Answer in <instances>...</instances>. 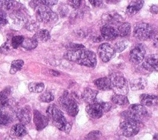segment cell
I'll list each match as a JSON object with an SVG mask.
<instances>
[{
  "mask_svg": "<svg viewBox=\"0 0 158 140\" xmlns=\"http://www.w3.org/2000/svg\"><path fill=\"white\" fill-rule=\"evenodd\" d=\"M46 113L52 123L60 130L70 133L71 125L67 121L63 112L55 104H51L47 108Z\"/></svg>",
  "mask_w": 158,
  "mask_h": 140,
  "instance_id": "obj_1",
  "label": "cell"
},
{
  "mask_svg": "<svg viewBox=\"0 0 158 140\" xmlns=\"http://www.w3.org/2000/svg\"><path fill=\"white\" fill-rule=\"evenodd\" d=\"M148 115V111L142 104H132L128 109L123 111L121 116L127 120H131L136 122H140L143 118Z\"/></svg>",
  "mask_w": 158,
  "mask_h": 140,
  "instance_id": "obj_2",
  "label": "cell"
},
{
  "mask_svg": "<svg viewBox=\"0 0 158 140\" xmlns=\"http://www.w3.org/2000/svg\"><path fill=\"white\" fill-rule=\"evenodd\" d=\"M59 106L69 115L75 117L78 112V106L76 103L74 97L69 94L68 91H65L62 96L58 99Z\"/></svg>",
  "mask_w": 158,
  "mask_h": 140,
  "instance_id": "obj_3",
  "label": "cell"
},
{
  "mask_svg": "<svg viewBox=\"0 0 158 140\" xmlns=\"http://www.w3.org/2000/svg\"><path fill=\"white\" fill-rule=\"evenodd\" d=\"M111 83V89L115 94H126L128 91L127 83L124 76L119 72L112 73L109 76Z\"/></svg>",
  "mask_w": 158,
  "mask_h": 140,
  "instance_id": "obj_4",
  "label": "cell"
},
{
  "mask_svg": "<svg viewBox=\"0 0 158 140\" xmlns=\"http://www.w3.org/2000/svg\"><path fill=\"white\" fill-rule=\"evenodd\" d=\"M155 33L152 27L146 23L136 24L133 29V36L138 39L144 41L152 38Z\"/></svg>",
  "mask_w": 158,
  "mask_h": 140,
  "instance_id": "obj_5",
  "label": "cell"
},
{
  "mask_svg": "<svg viewBox=\"0 0 158 140\" xmlns=\"http://www.w3.org/2000/svg\"><path fill=\"white\" fill-rule=\"evenodd\" d=\"M35 15L38 21L47 23L57 19L56 14L49 7V6L41 4L38 5L35 9Z\"/></svg>",
  "mask_w": 158,
  "mask_h": 140,
  "instance_id": "obj_6",
  "label": "cell"
},
{
  "mask_svg": "<svg viewBox=\"0 0 158 140\" xmlns=\"http://www.w3.org/2000/svg\"><path fill=\"white\" fill-rule=\"evenodd\" d=\"M76 62L81 65L94 68L97 62L96 54L91 51L83 48L80 51L78 60Z\"/></svg>",
  "mask_w": 158,
  "mask_h": 140,
  "instance_id": "obj_7",
  "label": "cell"
},
{
  "mask_svg": "<svg viewBox=\"0 0 158 140\" xmlns=\"http://www.w3.org/2000/svg\"><path fill=\"white\" fill-rule=\"evenodd\" d=\"M120 129L124 136L130 138L138 134L139 126L138 122L125 120L120 124Z\"/></svg>",
  "mask_w": 158,
  "mask_h": 140,
  "instance_id": "obj_8",
  "label": "cell"
},
{
  "mask_svg": "<svg viewBox=\"0 0 158 140\" xmlns=\"http://www.w3.org/2000/svg\"><path fill=\"white\" fill-rule=\"evenodd\" d=\"M98 53L104 62H107L115 56V50L114 46L109 43H105L99 45L98 49Z\"/></svg>",
  "mask_w": 158,
  "mask_h": 140,
  "instance_id": "obj_9",
  "label": "cell"
},
{
  "mask_svg": "<svg viewBox=\"0 0 158 140\" xmlns=\"http://www.w3.org/2000/svg\"><path fill=\"white\" fill-rule=\"evenodd\" d=\"M146 50L144 46L142 44L136 45L130 52V60L135 64L138 65L143 62Z\"/></svg>",
  "mask_w": 158,
  "mask_h": 140,
  "instance_id": "obj_10",
  "label": "cell"
},
{
  "mask_svg": "<svg viewBox=\"0 0 158 140\" xmlns=\"http://www.w3.org/2000/svg\"><path fill=\"white\" fill-rule=\"evenodd\" d=\"M86 111L87 113L93 118H99L104 114V112L102 105V102H94L88 104L86 107Z\"/></svg>",
  "mask_w": 158,
  "mask_h": 140,
  "instance_id": "obj_11",
  "label": "cell"
},
{
  "mask_svg": "<svg viewBox=\"0 0 158 140\" xmlns=\"http://www.w3.org/2000/svg\"><path fill=\"white\" fill-rule=\"evenodd\" d=\"M142 64L143 68L148 71H157L158 69V55L157 54L147 56Z\"/></svg>",
  "mask_w": 158,
  "mask_h": 140,
  "instance_id": "obj_12",
  "label": "cell"
},
{
  "mask_svg": "<svg viewBox=\"0 0 158 140\" xmlns=\"http://www.w3.org/2000/svg\"><path fill=\"white\" fill-rule=\"evenodd\" d=\"M101 34L102 38L106 40H114L118 36L117 30L109 24L104 25L101 28Z\"/></svg>",
  "mask_w": 158,
  "mask_h": 140,
  "instance_id": "obj_13",
  "label": "cell"
},
{
  "mask_svg": "<svg viewBox=\"0 0 158 140\" xmlns=\"http://www.w3.org/2000/svg\"><path fill=\"white\" fill-rule=\"evenodd\" d=\"M17 117L20 122L23 125L28 124L31 118V109L28 106L20 108L17 112Z\"/></svg>",
  "mask_w": 158,
  "mask_h": 140,
  "instance_id": "obj_14",
  "label": "cell"
},
{
  "mask_svg": "<svg viewBox=\"0 0 158 140\" xmlns=\"http://www.w3.org/2000/svg\"><path fill=\"white\" fill-rule=\"evenodd\" d=\"M33 122L37 130L40 131L44 128L48 124V119L38 110L33 112Z\"/></svg>",
  "mask_w": 158,
  "mask_h": 140,
  "instance_id": "obj_15",
  "label": "cell"
},
{
  "mask_svg": "<svg viewBox=\"0 0 158 140\" xmlns=\"http://www.w3.org/2000/svg\"><path fill=\"white\" fill-rule=\"evenodd\" d=\"M12 119L13 115L9 110V107H0V125L7 126L12 122Z\"/></svg>",
  "mask_w": 158,
  "mask_h": 140,
  "instance_id": "obj_16",
  "label": "cell"
},
{
  "mask_svg": "<svg viewBox=\"0 0 158 140\" xmlns=\"http://www.w3.org/2000/svg\"><path fill=\"white\" fill-rule=\"evenodd\" d=\"M98 94V91L91 88H85L81 94V99L87 104L94 102Z\"/></svg>",
  "mask_w": 158,
  "mask_h": 140,
  "instance_id": "obj_17",
  "label": "cell"
},
{
  "mask_svg": "<svg viewBox=\"0 0 158 140\" xmlns=\"http://www.w3.org/2000/svg\"><path fill=\"white\" fill-rule=\"evenodd\" d=\"M143 0H133L127 7L126 12L128 15H134L143 7Z\"/></svg>",
  "mask_w": 158,
  "mask_h": 140,
  "instance_id": "obj_18",
  "label": "cell"
},
{
  "mask_svg": "<svg viewBox=\"0 0 158 140\" xmlns=\"http://www.w3.org/2000/svg\"><path fill=\"white\" fill-rule=\"evenodd\" d=\"M140 102L142 105L152 107L154 105H156L158 103L157 96L155 95L148 94H143L139 97Z\"/></svg>",
  "mask_w": 158,
  "mask_h": 140,
  "instance_id": "obj_19",
  "label": "cell"
},
{
  "mask_svg": "<svg viewBox=\"0 0 158 140\" xmlns=\"http://www.w3.org/2000/svg\"><path fill=\"white\" fill-rule=\"evenodd\" d=\"M95 85L100 90L107 91L111 89V83L109 77H102L94 81Z\"/></svg>",
  "mask_w": 158,
  "mask_h": 140,
  "instance_id": "obj_20",
  "label": "cell"
},
{
  "mask_svg": "<svg viewBox=\"0 0 158 140\" xmlns=\"http://www.w3.org/2000/svg\"><path fill=\"white\" fill-rule=\"evenodd\" d=\"M18 6V3L14 0H0V10L5 12L13 11Z\"/></svg>",
  "mask_w": 158,
  "mask_h": 140,
  "instance_id": "obj_21",
  "label": "cell"
},
{
  "mask_svg": "<svg viewBox=\"0 0 158 140\" xmlns=\"http://www.w3.org/2000/svg\"><path fill=\"white\" fill-rule=\"evenodd\" d=\"M10 133L13 136L21 138L27 133V130L23 124L17 123L12 126L10 130Z\"/></svg>",
  "mask_w": 158,
  "mask_h": 140,
  "instance_id": "obj_22",
  "label": "cell"
},
{
  "mask_svg": "<svg viewBox=\"0 0 158 140\" xmlns=\"http://www.w3.org/2000/svg\"><path fill=\"white\" fill-rule=\"evenodd\" d=\"M10 95V88H6L0 92V107H9L10 104V99L9 96Z\"/></svg>",
  "mask_w": 158,
  "mask_h": 140,
  "instance_id": "obj_23",
  "label": "cell"
},
{
  "mask_svg": "<svg viewBox=\"0 0 158 140\" xmlns=\"http://www.w3.org/2000/svg\"><path fill=\"white\" fill-rule=\"evenodd\" d=\"M147 84V81L143 78H138L133 79L130 81V88L133 91L141 90L144 89Z\"/></svg>",
  "mask_w": 158,
  "mask_h": 140,
  "instance_id": "obj_24",
  "label": "cell"
},
{
  "mask_svg": "<svg viewBox=\"0 0 158 140\" xmlns=\"http://www.w3.org/2000/svg\"><path fill=\"white\" fill-rule=\"evenodd\" d=\"M102 20L107 23V24L110 23H118L122 20V17L119 14L116 12H111L105 14L102 16Z\"/></svg>",
  "mask_w": 158,
  "mask_h": 140,
  "instance_id": "obj_25",
  "label": "cell"
},
{
  "mask_svg": "<svg viewBox=\"0 0 158 140\" xmlns=\"http://www.w3.org/2000/svg\"><path fill=\"white\" fill-rule=\"evenodd\" d=\"M117 32L118 36L122 37L126 36L130 33L131 31V25L129 23L122 22L118 24L117 27Z\"/></svg>",
  "mask_w": 158,
  "mask_h": 140,
  "instance_id": "obj_26",
  "label": "cell"
},
{
  "mask_svg": "<svg viewBox=\"0 0 158 140\" xmlns=\"http://www.w3.org/2000/svg\"><path fill=\"white\" fill-rule=\"evenodd\" d=\"M33 38L37 41H42V42H46L48 41L50 38L51 35L49 32L46 30V29H42L38 30L33 36Z\"/></svg>",
  "mask_w": 158,
  "mask_h": 140,
  "instance_id": "obj_27",
  "label": "cell"
},
{
  "mask_svg": "<svg viewBox=\"0 0 158 140\" xmlns=\"http://www.w3.org/2000/svg\"><path fill=\"white\" fill-rule=\"evenodd\" d=\"M111 101L114 104L120 105H124L129 103V101L127 97L124 94H115L112 96Z\"/></svg>",
  "mask_w": 158,
  "mask_h": 140,
  "instance_id": "obj_28",
  "label": "cell"
},
{
  "mask_svg": "<svg viewBox=\"0 0 158 140\" xmlns=\"http://www.w3.org/2000/svg\"><path fill=\"white\" fill-rule=\"evenodd\" d=\"M38 45V41L33 38H24L21 46L25 49L31 50L35 49Z\"/></svg>",
  "mask_w": 158,
  "mask_h": 140,
  "instance_id": "obj_29",
  "label": "cell"
},
{
  "mask_svg": "<svg viewBox=\"0 0 158 140\" xmlns=\"http://www.w3.org/2000/svg\"><path fill=\"white\" fill-rule=\"evenodd\" d=\"M44 89V84L42 82H31L28 84V89L31 93H40Z\"/></svg>",
  "mask_w": 158,
  "mask_h": 140,
  "instance_id": "obj_30",
  "label": "cell"
},
{
  "mask_svg": "<svg viewBox=\"0 0 158 140\" xmlns=\"http://www.w3.org/2000/svg\"><path fill=\"white\" fill-rule=\"evenodd\" d=\"M81 49H69L65 54V57L70 60L73 62H77Z\"/></svg>",
  "mask_w": 158,
  "mask_h": 140,
  "instance_id": "obj_31",
  "label": "cell"
},
{
  "mask_svg": "<svg viewBox=\"0 0 158 140\" xmlns=\"http://www.w3.org/2000/svg\"><path fill=\"white\" fill-rule=\"evenodd\" d=\"M24 64V62L22 60H15L12 62L10 69V73L14 74L17 72L21 70L23 65Z\"/></svg>",
  "mask_w": 158,
  "mask_h": 140,
  "instance_id": "obj_32",
  "label": "cell"
},
{
  "mask_svg": "<svg viewBox=\"0 0 158 140\" xmlns=\"http://www.w3.org/2000/svg\"><path fill=\"white\" fill-rule=\"evenodd\" d=\"M39 99L43 102H51L54 99V96L51 92L46 91L40 94Z\"/></svg>",
  "mask_w": 158,
  "mask_h": 140,
  "instance_id": "obj_33",
  "label": "cell"
},
{
  "mask_svg": "<svg viewBox=\"0 0 158 140\" xmlns=\"http://www.w3.org/2000/svg\"><path fill=\"white\" fill-rule=\"evenodd\" d=\"M128 44H129V42L126 39H122V40L118 41V42L116 43L114 46L115 52H122L127 47Z\"/></svg>",
  "mask_w": 158,
  "mask_h": 140,
  "instance_id": "obj_34",
  "label": "cell"
},
{
  "mask_svg": "<svg viewBox=\"0 0 158 140\" xmlns=\"http://www.w3.org/2000/svg\"><path fill=\"white\" fill-rule=\"evenodd\" d=\"M24 37L23 36L19 35V36H15L12 38L11 41V46L13 48L16 49L19 46H21L23 41Z\"/></svg>",
  "mask_w": 158,
  "mask_h": 140,
  "instance_id": "obj_35",
  "label": "cell"
},
{
  "mask_svg": "<svg viewBox=\"0 0 158 140\" xmlns=\"http://www.w3.org/2000/svg\"><path fill=\"white\" fill-rule=\"evenodd\" d=\"M102 136L101 133L99 131H91L89 133H88L85 139H97L101 138Z\"/></svg>",
  "mask_w": 158,
  "mask_h": 140,
  "instance_id": "obj_36",
  "label": "cell"
},
{
  "mask_svg": "<svg viewBox=\"0 0 158 140\" xmlns=\"http://www.w3.org/2000/svg\"><path fill=\"white\" fill-rule=\"evenodd\" d=\"M26 28L29 31H36L38 29L39 25L35 21H30L26 23Z\"/></svg>",
  "mask_w": 158,
  "mask_h": 140,
  "instance_id": "obj_37",
  "label": "cell"
},
{
  "mask_svg": "<svg viewBox=\"0 0 158 140\" xmlns=\"http://www.w3.org/2000/svg\"><path fill=\"white\" fill-rule=\"evenodd\" d=\"M81 0H67V3L73 9H78L81 4Z\"/></svg>",
  "mask_w": 158,
  "mask_h": 140,
  "instance_id": "obj_38",
  "label": "cell"
},
{
  "mask_svg": "<svg viewBox=\"0 0 158 140\" xmlns=\"http://www.w3.org/2000/svg\"><path fill=\"white\" fill-rule=\"evenodd\" d=\"M40 3L48 6H52L57 4V0H37Z\"/></svg>",
  "mask_w": 158,
  "mask_h": 140,
  "instance_id": "obj_39",
  "label": "cell"
},
{
  "mask_svg": "<svg viewBox=\"0 0 158 140\" xmlns=\"http://www.w3.org/2000/svg\"><path fill=\"white\" fill-rule=\"evenodd\" d=\"M10 49V46L8 42L4 43L0 47V52L2 54H6Z\"/></svg>",
  "mask_w": 158,
  "mask_h": 140,
  "instance_id": "obj_40",
  "label": "cell"
},
{
  "mask_svg": "<svg viewBox=\"0 0 158 140\" xmlns=\"http://www.w3.org/2000/svg\"><path fill=\"white\" fill-rule=\"evenodd\" d=\"M7 22L6 19V13L0 10V25H5Z\"/></svg>",
  "mask_w": 158,
  "mask_h": 140,
  "instance_id": "obj_41",
  "label": "cell"
},
{
  "mask_svg": "<svg viewBox=\"0 0 158 140\" xmlns=\"http://www.w3.org/2000/svg\"><path fill=\"white\" fill-rule=\"evenodd\" d=\"M90 4L94 7L100 6L103 2V0H88Z\"/></svg>",
  "mask_w": 158,
  "mask_h": 140,
  "instance_id": "obj_42",
  "label": "cell"
},
{
  "mask_svg": "<svg viewBox=\"0 0 158 140\" xmlns=\"http://www.w3.org/2000/svg\"><path fill=\"white\" fill-rule=\"evenodd\" d=\"M70 49H78L85 48V46L81 44H73L72 43L69 46Z\"/></svg>",
  "mask_w": 158,
  "mask_h": 140,
  "instance_id": "obj_43",
  "label": "cell"
},
{
  "mask_svg": "<svg viewBox=\"0 0 158 140\" xmlns=\"http://www.w3.org/2000/svg\"><path fill=\"white\" fill-rule=\"evenodd\" d=\"M157 10H158V8L156 5H154L151 7V11L155 14H157Z\"/></svg>",
  "mask_w": 158,
  "mask_h": 140,
  "instance_id": "obj_44",
  "label": "cell"
},
{
  "mask_svg": "<svg viewBox=\"0 0 158 140\" xmlns=\"http://www.w3.org/2000/svg\"><path fill=\"white\" fill-rule=\"evenodd\" d=\"M109 1H112V2H113L114 0H109Z\"/></svg>",
  "mask_w": 158,
  "mask_h": 140,
  "instance_id": "obj_45",
  "label": "cell"
}]
</instances>
